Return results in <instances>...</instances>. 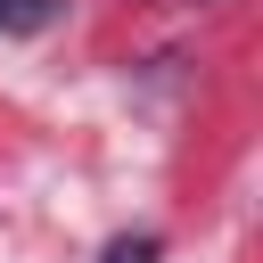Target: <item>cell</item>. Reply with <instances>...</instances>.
<instances>
[{"instance_id": "cell-1", "label": "cell", "mask_w": 263, "mask_h": 263, "mask_svg": "<svg viewBox=\"0 0 263 263\" xmlns=\"http://www.w3.org/2000/svg\"><path fill=\"white\" fill-rule=\"evenodd\" d=\"M58 0H0V33H49Z\"/></svg>"}, {"instance_id": "cell-2", "label": "cell", "mask_w": 263, "mask_h": 263, "mask_svg": "<svg viewBox=\"0 0 263 263\" xmlns=\"http://www.w3.org/2000/svg\"><path fill=\"white\" fill-rule=\"evenodd\" d=\"M99 263H156V238H115Z\"/></svg>"}, {"instance_id": "cell-3", "label": "cell", "mask_w": 263, "mask_h": 263, "mask_svg": "<svg viewBox=\"0 0 263 263\" xmlns=\"http://www.w3.org/2000/svg\"><path fill=\"white\" fill-rule=\"evenodd\" d=\"M197 8H205V0H197Z\"/></svg>"}]
</instances>
